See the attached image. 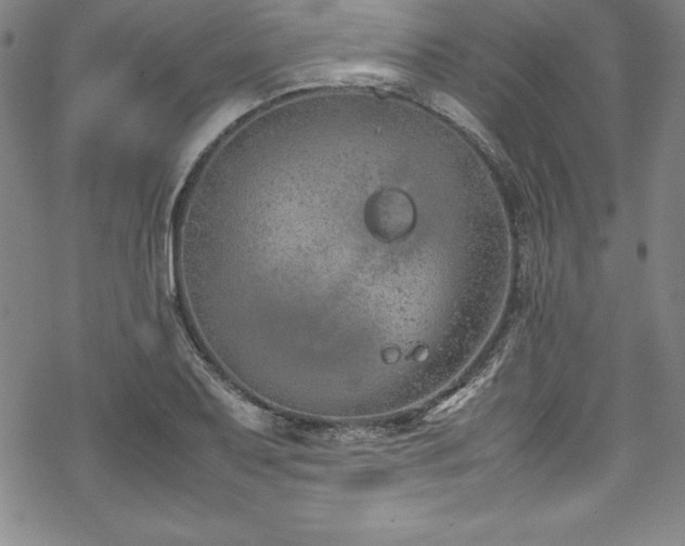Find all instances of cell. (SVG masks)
<instances>
[{"label": "cell", "instance_id": "cell-1", "mask_svg": "<svg viewBox=\"0 0 685 546\" xmlns=\"http://www.w3.org/2000/svg\"><path fill=\"white\" fill-rule=\"evenodd\" d=\"M425 101L431 109L456 125L464 134L473 137L486 147L494 149L493 137L490 136L484 124L456 98L442 93V91H435L426 97Z\"/></svg>", "mask_w": 685, "mask_h": 546}, {"label": "cell", "instance_id": "cell-2", "mask_svg": "<svg viewBox=\"0 0 685 546\" xmlns=\"http://www.w3.org/2000/svg\"><path fill=\"white\" fill-rule=\"evenodd\" d=\"M496 370L495 364H491L480 376H477L474 381L460 389L458 393L452 395L448 399L438 403L436 407L430 410L425 415V419L429 421H437L447 418V416L454 414L476 395L485 382L493 375Z\"/></svg>", "mask_w": 685, "mask_h": 546}]
</instances>
